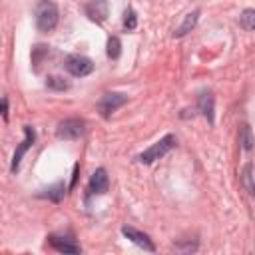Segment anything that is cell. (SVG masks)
<instances>
[{"label": "cell", "instance_id": "3957f363", "mask_svg": "<svg viewBox=\"0 0 255 255\" xmlns=\"http://www.w3.org/2000/svg\"><path fill=\"white\" fill-rule=\"evenodd\" d=\"M86 131V122L82 118H68L62 120L56 128V135L60 139H78Z\"/></svg>", "mask_w": 255, "mask_h": 255}, {"label": "cell", "instance_id": "6da1fadb", "mask_svg": "<svg viewBox=\"0 0 255 255\" xmlns=\"http://www.w3.org/2000/svg\"><path fill=\"white\" fill-rule=\"evenodd\" d=\"M175 143H177L175 135H173V133H167V135H163L159 141H155L151 147H147L145 151H141V153L137 155V161H139V163L149 165V163H153V161L161 159L165 153H169V151L175 147Z\"/></svg>", "mask_w": 255, "mask_h": 255}, {"label": "cell", "instance_id": "d6986e66", "mask_svg": "<svg viewBox=\"0 0 255 255\" xmlns=\"http://www.w3.org/2000/svg\"><path fill=\"white\" fill-rule=\"evenodd\" d=\"M48 54V46H44V44H38V46H34L32 48V64L38 68L40 66V62H42V58Z\"/></svg>", "mask_w": 255, "mask_h": 255}, {"label": "cell", "instance_id": "5b68a950", "mask_svg": "<svg viewBox=\"0 0 255 255\" xmlns=\"http://www.w3.org/2000/svg\"><path fill=\"white\" fill-rule=\"evenodd\" d=\"M128 102V96L126 94H120V92H110V94H104L102 100L98 102V112L102 118H110L118 108H122L124 104Z\"/></svg>", "mask_w": 255, "mask_h": 255}, {"label": "cell", "instance_id": "e0dca14e", "mask_svg": "<svg viewBox=\"0 0 255 255\" xmlns=\"http://www.w3.org/2000/svg\"><path fill=\"white\" fill-rule=\"evenodd\" d=\"M135 26H137V16H135V12L131 8H128L124 12V28L128 32H131V30H135Z\"/></svg>", "mask_w": 255, "mask_h": 255}, {"label": "cell", "instance_id": "ba28073f", "mask_svg": "<svg viewBox=\"0 0 255 255\" xmlns=\"http://www.w3.org/2000/svg\"><path fill=\"white\" fill-rule=\"evenodd\" d=\"M84 10H86V16L92 22L102 24L110 14V4H108V0H90Z\"/></svg>", "mask_w": 255, "mask_h": 255}, {"label": "cell", "instance_id": "4fadbf2b", "mask_svg": "<svg viewBox=\"0 0 255 255\" xmlns=\"http://www.w3.org/2000/svg\"><path fill=\"white\" fill-rule=\"evenodd\" d=\"M64 193H66L64 183H54V185H50L48 189H42V191L38 193V197H46V199H50V201L58 203V201L64 197Z\"/></svg>", "mask_w": 255, "mask_h": 255}, {"label": "cell", "instance_id": "ac0fdd59", "mask_svg": "<svg viewBox=\"0 0 255 255\" xmlns=\"http://www.w3.org/2000/svg\"><path fill=\"white\" fill-rule=\"evenodd\" d=\"M239 141L243 143V149H245V151H249V149L253 147V137H251V128H249V126H243V128H241Z\"/></svg>", "mask_w": 255, "mask_h": 255}, {"label": "cell", "instance_id": "277c9868", "mask_svg": "<svg viewBox=\"0 0 255 255\" xmlns=\"http://www.w3.org/2000/svg\"><path fill=\"white\" fill-rule=\"evenodd\" d=\"M64 66L76 78H84V76H88V74L94 72V62L90 58H86V56H80V54H70L66 58Z\"/></svg>", "mask_w": 255, "mask_h": 255}, {"label": "cell", "instance_id": "30bf717a", "mask_svg": "<svg viewBox=\"0 0 255 255\" xmlns=\"http://www.w3.org/2000/svg\"><path fill=\"white\" fill-rule=\"evenodd\" d=\"M213 104H215L213 94H211L209 90H203V92L199 94V98H197V110L201 112V116L207 118L209 124H213Z\"/></svg>", "mask_w": 255, "mask_h": 255}, {"label": "cell", "instance_id": "8fae6325", "mask_svg": "<svg viewBox=\"0 0 255 255\" xmlns=\"http://www.w3.org/2000/svg\"><path fill=\"white\" fill-rule=\"evenodd\" d=\"M197 20H199V10H193V12L185 14L183 22H181V24H179V26L173 30V38H181V36H185L187 32H191V30L195 28Z\"/></svg>", "mask_w": 255, "mask_h": 255}, {"label": "cell", "instance_id": "9c48e42d", "mask_svg": "<svg viewBox=\"0 0 255 255\" xmlns=\"http://www.w3.org/2000/svg\"><path fill=\"white\" fill-rule=\"evenodd\" d=\"M122 233H124V237H128V239H129L131 243H135L137 247H141V249H145V251H155V245H153V241L149 239V235L141 233L139 229L129 227V225H124V227H122Z\"/></svg>", "mask_w": 255, "mask_h": 255}, {"label": "cell", "instance_id": "ffe728a7", "mask_svg": "<svg viewBox=\"0 0 255 255\" xmlns=\"http://www.w3.org/2000/svg\"><path fill=\"white\" fill-rule=\"evenodd\" d=\"M251 169H253V165L251 163H247L245 167H243V183H245V189L249 191V193H253V175H251Z\"/></svg>", "mask_w": 255, "mask_h": 255}, {"label": "cell", "instance_id": "44dd1931", "mask_svg": "<svg viewBox=\"0 0 255 255\" xmlns=\"http://www.w3.org/2000/svg\"><path fill=\"white\" fill-rule=\"evenodd\" d=\"M0 114H2L4 120H8V98L6 96L0 98Z\"/></svg>", "mask_w": 255, "mask_h": 255}, {"label": "cell", "instance_id": "9a60e30c", "mask_svg": "<svg viewBox=\"0 0 255 255\" xmlns=\"http://www.w3.org/2000/svg\"><path fill=\"white\" fill-rule=\"evenodd\" d=\"M106 54H108L110 60H118L120 58V54H122V42H120L118 36H110L108 38V50H106Z\"/></svg>", "mask_w": 255, "mask_h": 255}, {"label": "cell", "instance_id": "2e32d148", "mask_svg": "<svg viewBox=\"0 0 255 255\" xmlns=\"http://www.w3.org/2000/svg\"><path fill=\"white\" fill-rule=\"evenodd\" d=\"M46 88L56 90V92H64V90L70 88V84H68L64 78H60V76H50V78L46 80Z\"/></svg>", "mask_w": 255, "mask_h": 255}, {"label": "cell", "instance_id": "5bb4252c", "mask_svg": "<svg viewBox=\"0 0 255 255\" xmlns=\"http://www.w3.org/2000/svg\"><path fill=\"white\" fill-rule=\"evenodd\" d=\"M239 26H241L243 30H247V32H251V30L255 28V10H253V8L243 10V14L239 16Z\"/></svg>", "mask_w": 255, "mask_h": 255}, {"label": "cell", "instance_id": "7c38bea8", "mask_svg": "<svg viewBox=\"0 0 255 255\" xmlns=\"http://www.w3.org/2000/svg\"><path fill=\"white\" fill-rule=\"evenodd\" d=\"M48 243L60 251V253H80V245L72 243L70 239H64V237H58V235H50L48 237Z\"/></svg>", "mask_w": 255, "mask_h": 255}, {"label": "cell", "instance_id": "7a4b0ae2", "mask_svg": "<svg viewBox=\"0 0 255 255\" xmlns=\"http://www.w3.org/2000/svg\"><path fill=\"white\" fill-rule=\"evenodd\" d=\"M58 18H60V12H58V6L54 2H42L36 10V28L44 34L52 32L56 26H58Z\"/></svg>", "mask_w": 255, "mask_h": 255}, {"label": "cell", "instance_id": "8992f818", "mask_svg": "<svg viewBox=\"0 0 255 255\" xmlns=\"http://www.w3.org/2000/svg\"><path fill=\"white\" fill-rule=\"evenodd\" d=\"M34 141H36V129H34L32 126H24V139H22V143L16 147V151H14V155H12V165H10V171H12V173L18 171L24 153L34 145Z\"/></svg>", "mask_w": 255, "mask_h": 255}, {"label": "cell", "instance_id": "52a82bcc", "mask_svg": "<svg viewBox=\"0 0 255 255\" xmlns=\"http://www.w3.org/2000/svg\"><path fill=\"white\" fill-rule=\"evenodd\" d=\"M110 187V179H108V173L104 167H98L92 177H90V183H88V193H86V199L94 197V195H104Z\"/></svg>", "mask_w": 255, "mask_h": 255}, {"label": "cell", "instance_id": "7402d4cb", "mask_svg": "<svg viewBox=\"0 0 255 255\" xmlns=\"http://www.w3.org/2000/svg\"><path fill=\"white\" fill-rule=\"evenodd\" d=\"M78 169H80V165L76 163V165H74V177H72V183H70V189H72V187L76 185V179H78Z\"/></svg>", "mask_w": 255, "mask_h": 255}]
</instances>
